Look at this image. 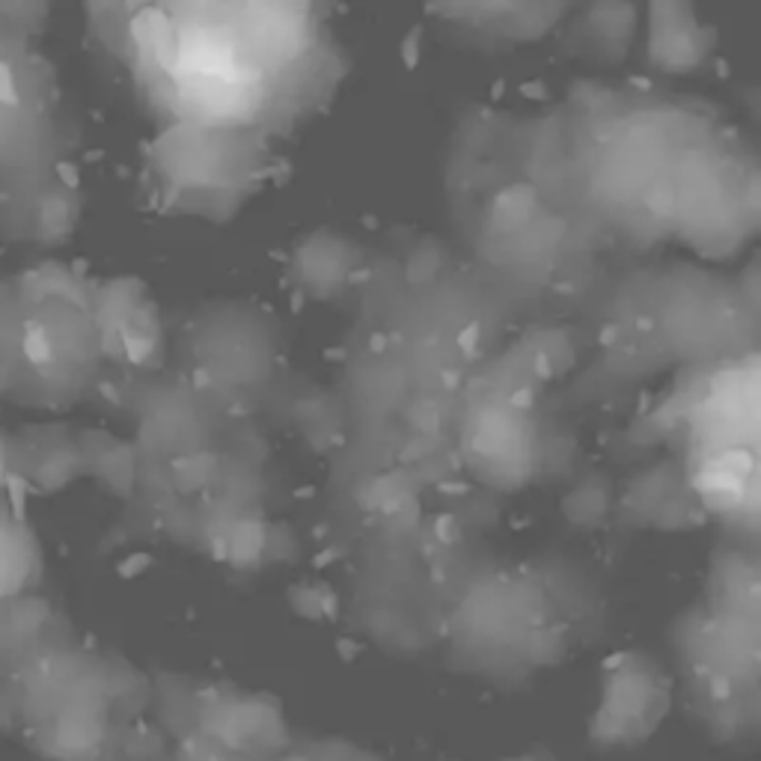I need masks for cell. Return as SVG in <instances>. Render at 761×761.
<instances>
[{
  "label": "cell",
  "instance_id": "1",
  "mask_svg": "<svg viewBox=\"0 0 761 761\" xmlns=\"http://www.w3.org/2000/svg\"><path fill=\"white\" fill-rule=\"evenodd\" d=\"M24 354L33 363H48V360H51V348H48V339H45L39 324H30L27 336H24Z\"/></svg>",
  "mask_w": 761,
  "mask_h": 761
},
{
  "label": "cell",
  "instance_id": "2",
  "mask_svg": "<svg viewBox=\"0 0 761 761\" xmlns=\"http://www.w3.org/2000/svg\"><path fill=\"white\" fill-rule=\"evenodd\" d=\"M4 485L9 491V500H12V511H15V521H24L27 518V500H24V479L9 473L4 479Z\"/></svg>",
  "mask_w": 761,
  "mask_h": 761
},
{
  "label": "cell",
  "instance_id": "3",
  "mask_svg": "<svg viewBox=\"0 0 761 761\" xmlns=\"http://www.w3.org/2000/svg\"><path fill=\"white\" fill-rule=\"evenodd\" d=\"M0 105H6V107L18 105V87H15L12 69L6 63H0Z\"/></svg>",
  "mask_w": 761,
  "mask_h": 761
},
{
  "label": "cell",
  "instance_id": "4",
  "mask_svg": "<svg viewBox=\"0 0 761 761\" xmlns=\"http://www.w3.org/2000/svg\"><path fill=\"white\" fill-rule=\"evenodd\" d=\"M60 179H63L69 188H78V173H75L72 164H60Z\"/></svg>",
  "mask_w": 761,
  "mask_h": 761
}]
</instances>
